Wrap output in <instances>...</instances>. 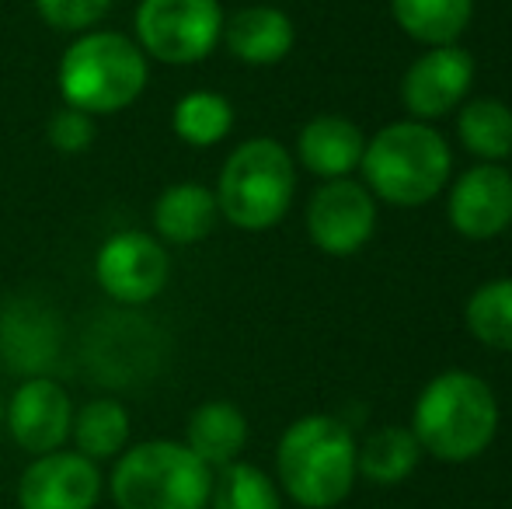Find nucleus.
<instances>
[{"label": "nucleus", "instance_id": "obj_5", "mask_svg": "<svg viewBox=\"0 0 512 509\" xmlns=\"http://www.w3.org/2000/svg\"><path fill=\"white\" fill-rule=\"evenodd\" d=\"M370 189L394 206H422L450 178V147L422 123H394L363 150Z\"/></svg>", "mask_w": 512, "mask_h": 509}, {"label": "nucleus", "instance_id": "obj_10", "mask_svg": "<svg viewBox=\"0 0 512 509\" xmlns=\"http://www.w3.org/2000/svg\"><path fill=\"white\" fill-rule=\"evenodd\" d=\"M373 220H377V206L370 192L349 178H335L317 189L307 210L310 238L328 255H352L356 248H363L373 234Z\"/></svg>", "mask_w": 512, "mask_h": 509}, {"label": "nucleus", "instance_id": "obj_27", "mask_svg": "<svg viewBox=\"0 0 512 509\" xmlns=\"http://www.w3.org/2000/svg\"><path fill=\"white\" fill-rule=\"evenodd\" d=\"M91 140H95V123H91L88 112L63 109L49 119V143L63 154H81V150L91 147Z\"/></svg>", "mask_w": 512, "mask_h": 509}, {"label": "nucleus", "instance_id": "obj_15", "mask_svg": "<svg viewBox=\"0 0 512 509\" xmlns=\"http://www.w3.org/2000/svg\"><path fill=\"white\" fill-rule=\"evenodd\" d=\"M223 35L230 53L251 67L279 63L293 49V21L276 7H244L227 21Z\"/></svg>", "mask_w": 512, "mask_h": 509}, {"label": "nucleus", "instance_id": "obj_4", "mask_svg": "<svg viewBox=\"0 0 512 509\" xmlns=\"http://www.w3.org/2000/svg\"><path fill=\"white\" fill-rule=\"evenodd\" d=\"M213 492L209 464L185 443L150 440L115 464L112 499L119 509H206Z\"/></svg>", "mask_w": 512, "mask_h": 509}, {"label": "nucleus", "instance_id": "obj_19", "mask_svg": "<svg viewBox=\"0 0 512 509\" xmlns=\"http://www.w3.org/2000/svg\"><path fill=\"white\" fill-rule=\"evenodd\" d=\"M394 18L411 39L429 46H453L471 21L474 0H391Z\"/></svg>", "mask_w": 512, "mask_h": 509}, {"label": "nucleus", "instance_id": "obj_8", "mask_svg": "<svg viewBox=\"0 0 512 509\" xmlns=\"http://www.w3.org/2000/svg\"><path fill=\"white\" fill-rule=\"evenodd\" d=\"M98 283L119 304H147L168 283L171 262L150 234L122 231L108 238L95 262Z\"/></svg>", "mask_w": 512, "mask_h": 509}, {"label": "nucleus", "instance_id": "obj_9", "mask_svg": "<svg viewBox=\"0 0 512 509\" xmlns=\"http://www.w3.org/2000/svg\"><path fill=\"white\" fill-rule=\"evenodd\" d=\"M102 492L95 461L70 450L39 454L25 468L18 485L21 509H91Z\"/></svg>", "mask_w": 512, "mask_h": 509}, {"label": "nucleus", "instance_id": "obj_24", "mask_svg": "<svg viewBox=\"0 0 512 509\" xmlns=\"http://www.w3.org/2000/svg\"><path fill=\"white\" fill-rule=\"evenodd\" d=\"M467 328L492 349H512V279L485 283L467 304Z\"/></svg>", "mask_w": 512, "mask_h": 509}, {"label": "nucleus", "instance_id": "obj_21", "mask_svg": "<svg viewBox=\"0 0 512 509\" xmlns=\"http://www.w3.org/2000/svg\"><path fill=\"white\" fill-rule=\"evenodd\" d=\"M418 454H422V447H418L415 433H408L401 426H387L366 440V447L356 454V468L370 482L394 485L411 475V468L418 464Z\"/></svg>", "mask_w": 512, "mask_h": 509}, {"label": "nucleus", "instance_id": "obj_23", "mask_svg": "<svg viewBox=\"0 0 512 509\" xmlns=\"http://www.w3.org/2000/svg\"><path fill=\"white\" fill-rule=\"evenodd\" d=\"M230 102L213 91H192L175 105V133L192 147H213L230 133Z\"/></svg>", "mask_w": 512, "mask_h": 509}, {"label": "nucleus", "instance_id": "obj_7", "mask_svg": "<svg viewBox=\"0 0 512 509\" xmlns=\"http://www.w3.org/2000/svg\"><path fill=\"white\" fill-rule=\"evenodd\" d=\"M136 35L161 63H196L213 53L223 35L216 0H143L136 7Z\"/></svg>", "mask_w": 512, "mask_h": 509}, {"label": "nucleus", "instance_id": "obj_2", "mask_svg": "<svg viewBox=\"0 0 512 509\" xmlns=\"http://www.w3.org/2000/svg\"><path fill=\"white\" fill-rule=\"evenodd\" d=\"M279 478L307 509H331L352 492L356 443L338 419L307 415L286 429L279 443Z\"/></svg>", "mask_w": 512, "mask_h": 509}, {"label": "nucleus", "instance_id": "obj_20", "mask_svg": "<svg viewBox=\"0 0 512 509\" xmlns=\"http://www.w3.org/2000/svg\"><path fill=\"white\" fill-rule=\"evenodd\" d=\"M70 433H74L77 454H84L88 461H102V457H112L126 447L129 415H126V408L112 398L88 401V405L74 415V422H70Z\"/></svg>", "mask_w": 512, "mask_h": 509}, {"label": "nucleus", "instance_id": "obj_26", "mask_svg": "<svg viewBox=\"0 0 512 509\" xmlns=\"http://www.w3.org/2000/svg\"><path fill=\"white\" fill-rule=\"evenodd\" d=\"M112 0H35L39 14L60 32H81V28L95 25L98 18H105Z\"/></svg>", "mask_w": 512, "mask_h": 509}, {"label": "nucleus", "instance_id": "obj_16", "mask_svg": "<svg viewBox=\"0 0 512 509\" xmlns=\"http://www.w3.org/2000/svg\"><path fill=\"white\" fill-rule=\"evenodd\" d=\"M363 133L342 116H317L300 133V161L321 178H342L363 161Z\"/></svg>", "mask_w": 512, "mask_h": 509}, {"label": "nucleus", "instance_id": "obj_12", "mask_svg": "<svg viewBox=\"0 0 512 509\" xmlns=\"http://www.w3.org/2000/svg\"><path fill=\"white\" fill-rule=\"evenodd\" d=\"M474 77V63L464 49L457 46H436L432 53L418 56L411 63L401 84V98L415 116L432 119L450 112L460 98L467 95Z\"/></svg>", "mask_w": 512, "mask_h": 509}, {"label": "nucleus", "instance_id": "obj_22", "mask_svg": "<svg viewBox=\"0 0 512 509\" xmlns=\"http://www.w3.org/2000/svg\"><path fill=\"white\" fill-rule=\"evenodd\" d=\"M457 129L471 154L492 157V161L512 154V112L509 105L495 102V98H481V102L467 105L460 112Z\"/></svg>", "mask_w": 512, "mask_h": 509}, {"label": "nucleus", "instance_id": "obj_13", "mask_svg": "<svg viewBox=\"0 0 512 509\" xmlns=\"http://www.w3.org/2000/svg\"><path fill=\"white\" fill-rule=\"evenodd\" d=\"M450 220L464 238H495L512 224V175L502 168H471L450 196Z\"/></svg>", "mask_w": 512, "mask_h": 509}, {"label": "nucleus", "instance_id": "obj_11", "mask_svg": "<svg viewBox=\"0 0 512 509\" xmlns=\"http://www.w3.org/2000/svg\"><path fill=\"white\" fill-rule=\"evenodd\" d=\"M70 422L74 412L67 391L49 377H28L7 405V429L28 454L60 450L70 436Z\"/></svg>", "mask_w": 512, "mask_h": 509}, {"label": "nucleus", "instance_id": "obj_6", "mask_svg": "<svg viewBox=\"0 0 512 509\" xmlns=\"http://www.w3.org/2000/svg\"><path fill=\"white\" fill-rule=\"evenodd\" d=\"M293 161L276 140H248L223 164L216 203L227 220L244 231H265L279 224L293 199Z\"/></svg>", "mask_w": 512, "mask_h": 509}, {"label": "nucleus", "instance_id": "obj_14", "mask_svg": "<svg viewBox=\"0 0 512 509\" xmlns=\"http://www.w3.org/2000/svg\"><path fill=\"white\" fill-rule=\"evenodd\" d=\"M56 349H60V332L46 307L25 300L0 311V360L7 363V370L42 377L53 370Z\"/></svg>", "mask_w": 512, "mask_h": 509}, {"label": "nucleus", "instance_id": "obj_25", "mask_svg": "<svg viewBox=\"0 0 512 509\" xmlns=\"http://www.w3.org/2000/svg\"><path fill=\"white\" fill-rule=\"evenodd\" d=\"M213 509H279V492L251 464H227L213 482Z\"/></svg>", "mask_w": 512, "mask_h": 509}, {"label": "nucleus", "instance_id": "obj_3", "mask_svg": "<svg viewBox=\"0 0 512 509\" xmlns=\"http://www.w3.org/2000/svg\"><path fill=\"white\" fill-rule=\"evenodd\" d=\"M147 88V60L133 39L115 32H91L77 39L60 60L63 102L88 116L119 112Z\"/></svg>", "mask_w": 512, "mask_h": 509}, {"label": "nucleus", "instance_id": "obj_1", "mask_svg": "<svg viewBox=\"0 0 512 509\" xmlns=\"http://www.w3.org/2000/svg\"><path fill=\"white\" fill-rule=\"evenodd\" d=\"M499 429L495 394L474 374H443L415 405V440L443 461H471Z\"/></svg>", "mask_w": 512, "mask_h": 509}, {"label": "nucleus", "instance_id": "obj_17", "mask_svg": "<svg viewBox=\"0 0 512 509\" xmlns=\"http://www.w3.org/2000/svg\"><path fill=\"white\" fill-rule=\"evenodd\" d=\"M216 213L220 203L203 185H171L154 206V227L171 245H192L213 231Z\"/></svg>", "mask_w": 512, "mask_h": 509}, {"label": "nucleus", "instance_id": "obj_18", "mask_svg": "<svg viewBox=\"0 0 512 509\" xmlns=\"http://www.w3.org/2000/svg\"><path fill=\"white\" fill-rule=\"evenodd\" d=\"M248 440V422L227 401H209L189 419V443L185 447L209 468H227L241 454Z\"/></svg>", "mask_w": 512, "mask_h": 509}]
</instances>
